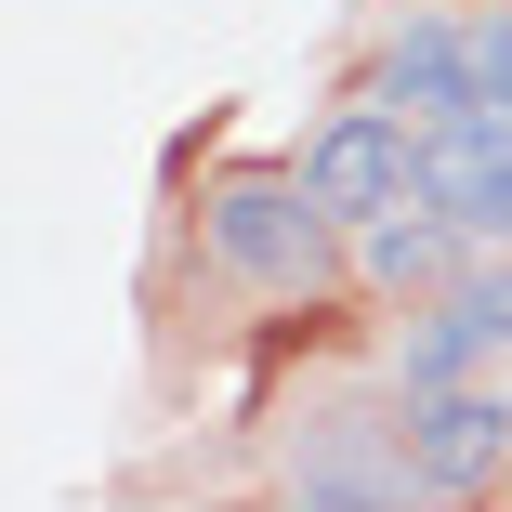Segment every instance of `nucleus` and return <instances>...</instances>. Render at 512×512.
<instances>
[{"label": "nucleus", "mask_w": 512, "mask_h": 512, "mask_svg": "<svg viewBox=\"0 0 512 512\" xmlns=\"http://www.w3.org/2000/svg\"><path fill=\"white\" fill-rule=\"evenodd\" d=\"M302 184H316V211L329 224H368V211H394V197H421V119L407 106H342L316 145H302Z\"/></svg>", "instance_id": "2"}, {"label": "nucleus", "mask_w": 512, "mask_h": 512, "mask_svg": "<svg viewBox=\"0 0 512 512\" xmlns=\"http://www.w3.org/2000/svg\"><path fill=\"white\" fill-rule=\"evenodd\" d=\"M473 106H512V14H473Z\"/></svg>", "instance_id": "9"}, {"label": "nucleus", "mask_w": 512, "mask_h": 512, "mask_svg": "<svg viewBox=\"0 0 512 512\" xmlns=\"http://www.w3.org/2000/svg\"><path fill=\"white\" fill-rule=\"evenodd\" d=\"M407 486H421V447H342V460H302L289 473V499L302 512H381V499H407Z\"/></svg>", "instance_id": "6"}, {"label": "nucleus", "mask_w": 512, "mask_h": 512, "mask_svg": "<svg viewBox=\"0 0 512 512\" xmlns=\"http://www.w3.org/2000/svg\"><path fill=\"white\" fill-rule=\"evenodd\" d=\"M486 355H499V342L473 329V302H447V289H434V302H421V329L394 342V381H407V394H434V381H473Z\"/></svg>", "instance_id": "7"}, {"label": "nucleus", "mask_w": 512, "mask_h": 512, "mask_svg": "<svg viewBox=\"0 0 512 512\" xmlns=\"http://www.w3.org/2000/svg\"><path fill=\"white\" fill-rule=\"evenodd\" d=\"M447 302H473V329L512 355V263H460V276H447Z\"/></svg>", "instance_id": "8"}, {"label": "nucleus", "mask_w": 512, "mask_h": 512, "mask_svg": "<svg viewBox=\"0 0 512 512\" xmlns=\"http://www.w3.org/2000/svg\"><path fill=\"white\" fill-rule=\"evenodd\" d=\"M197 237H211V263L250 276V289H316V276H329V211H316L302 171H237V184H211Z\"/></svg>", "instance_id": "1"}, {"label": "nucleus", "mask_w": 512, "mask_h": 512, "mask_svg": "<svg viewBox=\"0 0 512 512\" xmlns=\"http://www.w3.org/2000/svg\"><path fill=\"white\" fill-rule=\"evenodd\" d=\"M460 211H434V197H394V211H368L355 224V263H368V289H447L460 276Z\"/></svg>", "instance_id": "5"}, {"label": "nucleus", "mask_w": 512, "mask_h": 512, "mask_svg": "<svg viewBox=\"0 0 512 512\" xmlns=\"http://www.w3.org/2000/svg\"><path fill=\"white\" fill-rule=\"evenodd\" d=\"M381 106H407L421 132H447V119H473V40H460V14H421L394 53H381Z\"/></svg>", "instance_id": "4"}, {"label": "nucleus", "mask_w": 512, "mask_h": 512, "mask_svg": "<svg viewBox=\"0 0 512 512\" xmlns=\"http://www.w3.org/2000/svg\"><path fill=\"white\" fill-rule=\"evenodd\" d=\"M407 447H421V486H499L512 473V381H434L407 394Z\"/></svg>", "instance_id": "3"}]
</instances>
